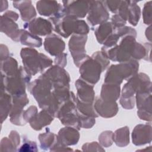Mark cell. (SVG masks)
I'll list each match as a JSON object with an SVG mask.
<instances>
[{"label":"cell","mask_w":152,"mask_h":152,"mask_svg":"<svg viewBox=\"0 0 152 152\" xmlns=\"http://www.w3.org/2000/svg\"><path fill=\"white\" fill-rule=\"evenodd\" d=\"M45 48L52 55H57L62 52L65 48L64 41L55 34L47 37L44 42Z\"/></svg>","instance_id":"cell-10"},{"label":"cell","mask_w":152,"mask_h":152,"mask_svg":"<svg viewBox=\"0 0 152 152\" xmlns=\"http://www.w3.org/2000/svg\"><path fill=\"white\" fill-rule=\"evenodd\" d=\"M113 26L111 23H103L96 30V36L100 43H103L110 36L112 31Z\"/></svg>","instance_id":"cell-17"},{"label":"cell","mask_w":152,"mask_h":152,"mask_svg":"<svg viewBox=\"0 0 152 152\" xmlns=\"http://www.w3.org/2000/svg\"><path fill=\"white\" fill-rule=\"evenodd\" d=\"M88 11L87 20L92 26L103 24L109 18L108 12L102 4V2H90Z\"/></svg>","instance_id":"cell-5"},{"label":"cell","mask_w":152,"mask_h":152,"mask_svg":"<svg viewBox=\"0 0 152 152\" xmlns=\"http://www.w3.org/2000/svg\"><path fill=\"white\" fill-rule=\"evenodd\" d=\"M25 27L28 28V30L32 34H39L44 36L49 34L52 30V26L51 23L42 18H38L27 23Z\"/></svg>","instance_id":"cell-7"},{"label":"cell","mask_w":152,"mask_h":152,"mask_svg":"<svg viewBox=\"0 0 152 152\" xmlns=\"http://www.w3.org/2000/svg\"><path fill=\"white\" fill-rule=\"evenodd\" d=\"M53 119V116L47 110H42L39 114L34 115L30 120L31 126L36 129L40 130L42 127L50 124Z\"/></svg>","instance_id":"cell-12"},{"label":"cell","mask_w":152,"mask_h":152,"mask_svg":"<svg viewBox=\"0 0 152 152\" xmlns=\"http://www.w3.org/2000/svg\"><path fill=\"white\" fill-rule=\"evenodd\" d=\"M119 85L115 84L103 85L101 92V99L106 102H115L119 96Z\"/></svg>","instance_id":"cell-14"},{"label":"cell","mask_w":152,"mask_h":152,"mask_svg":"<svg viewBox=\"0 0 152 152\" xmlns=\"http://www.w3.org/2000/svg\"><path fill=\"white\" fill-rule=\"evenodd\" d=\"M136 64H137V62L132 60L129 61L128 64L124 63L123 65H112L106 74L105 83L119 85L123 79L134 75L137 72L138 65L132 67Z\"/></svg>","instance_id":"cell-2"},{"label":"cell","mask_w":152,"mask_h":152,"mask_svg":"<svg viewBox=\"0 0 152 152\" xmlns=\"http://www.w3.org/2000/svg\"><path fill=\"white\" fill-rule=\"evenodd\" d=\"M87 40V36H72L69 42V50L72 55L74 62L77 66L79 64L82 63L83 60L87 58L84 53L86 52L84 49V45Z\"/></svg>","instance_id":"cell-4"},{"label":"cell","mask_w":152,"mask_h":152,"mask_svg":"<svg viewBox=\"0 0 152 152\" xmlns=\"http://www.w3.org/2000/svg\"><path fill=\"white\" fill-rule=\"evenodd\" d=\"M113 140L118 146H125L129 143V129L128 127L118 129L113 134Z\"/></svg>","instance_id":"cell-18"},{"label":"cell","mask_w":152,"mask_h":152,"mask_svg":"<svg viewBox=\"0 0 152 152\" xmlns=\"http://www.w3.org/2000/svg\"><path fill=\"white\" fill-rule=\"evenodd\" d=\"M37 8L39 14L45 16L55 15L62 10L61 5L56 1H39Z\"/></svg>","instance_id":"cell-13"},{"label":"cell","mask_w":152,"mask_h":152,"mask_svg":"<svg viewBox=\"0 0 152 152\" xmlns=\"http://www.w3.org/2000/svg\"><path fill=\"white\" fill-rule=\"evenodd\" d=\"M103 70L102 65L96 58L93 56L91 58L88 56L81 63L80 72L82 78L94 84L98 81L100 73Z\"/></svg>","instance_id":"cell-3"},{"label":"cell","mask_w":152,"mask_h":152,"mask_svg":"<svg viewBox=\"0 0 152 152\" xmlns=\"http://www.w3.org/2000/svg\"><path fill=\"white\" fill-rule=\"evenodd\" d=\"M66 2L65 1H64ZM71 4L64 5L63 8L64 12L66 15H70L77 17H84L86 15V13L89 10L88 2L84 1H69Z\"/></svg>","instance_id":"cell-6"},{"label":"cell","mask_w":152,"mask_h":152,"mask_svg":"<svg viewBox=\"0 0 152 152\" xmlns=\"http://www.w3.org/2000/svg\"><path fill=\"white\" fill-rule=\"evenodd\" d=\"M36 144L35 142L27 141H25L21 148L18 150L20 151H36Z\"/></svg>","instance_id":"cell-22"},{"label":"cell","mask_w":152,"mask_h":152,"mask_svg":"<svg viewBox=\"0 0 152 152\" xmlns=\"http://www.w3.org/2000/svg\"><path fill=\"white\" fill-rule=\"evenodd\" d=\"M58 142L62 145H74L77 143L79 139L78 131L72 128L61 129L58 134Z\"/></svg>","instance_id":"cell-9"},{"label":"cell","mask_w":152,"mask_h":152,"mask_svg":"<svg viewBox=\"0 0 152 152\" xmlns=\"http://www.w3.org/2000/svg\"><path fill=\"white\" fill-rule=\"evenodd\" d=\"M2 74L6 77L14 75L18 71L17 61L11 57L4 59V62L1 61Z\"/></svg>","instance_id":"cell-15"},{"label":"cell","mask_w":152,"mask_h":152,"mask_svg":"<svg viewBox=\"0 0 152 152\" xmlns=\"http://www.w3.org/2000/svg\"><path fill=\"white\" fill-rule=\"evenodd\" d=\"M39 140L41 144V148L47 149L52 147L58 141V137L52 132H45L39 135Z\"/></svg>","instance_id":"cell-19"},{"label":"cell","mask_w":152,"mask_h":152,"mask_svg":"<svg viewBox=\"0 0 152 152\" xmlns=\"http://www.w3.org/2000/svg\"><path fill=\"white\" fill-rule=\"evenodd\" d=\"M21 55L24 69L30 75H34L50 66L52 61L42 53L31 48L23 49Z\"/></svg>","instance_id":"cell-1"},{"label":"cell","mask_w":152,"mask_h":152,"mask_svg":"<svg viewBox=\"0 0 152 152\" xmlns=\"http://www.w3.org/2000/svg\"><path fill=\"white\" fill-rule=\"evenodd\" d=\"M19 39L23 45L36 47H40L42 45L41 39L25 30H20Z\"/></svg>","instance_id":"cell-16"},{"label":"cell","mask_w":152,"mask_h":152,"mask_svg":"<svg viewBox=\"0 0 152 152\" xmlns=\"http://www.w3.org/2000/svg\"><path fill=\"white\" fill-rule=\"evenodd\" d=\"M22 8H24L23 11H21L20 12L23 20L28 21L36 16V11L31 4L24 5L22 6Z\"/></svg>","instance_id":"cell-21"},{"label":"cell","mask_w":152,"mask_h":152,"mask_svg":"<svg viewBox=\"0 0 152 152\" xmlns=\"http://www.w3.org/2000/svg\"><path fill=\"white\" fill-rule=\"evenodd\" d=\"M11 18L5 14L1 16V30L2 32L5 33L12 39L17 41V39H18L19 40L20 30L18 29L17 25Z\"/></svg>","instance_id":"cell-8"},{"label":"cell","mask_w":152,"mask_h":152,"mask_svg":"<svg viewBox=\"0 0 152 152\" xmlns=\"http://www.w3.org/2000/svg\"><path fill=\"white\" fill-rule=\"evenodd\" d=\"M75 84L78 90L77 100L83 103H91L94 100V95L93 87L86 84L83 80H80L77 81Z\"/></svg>","instance_id":"cell-11"},{"label":"cell","mask_w":152,"mask_h":152,"mask_svg":"<svg viewBox=\"0 0 152 152\" xmlns=\"http://www.w3.org/2000/svg\"><path fill=\"white\" fill-rule=\"evenodd\" d=\"M1 113L2 122L3 121L6 119L9 111L10 112L11 109V100L10 96L5 92H4V94L1 93Z\"/></svg>","instance_id":"cell-20"}]
</instances>
